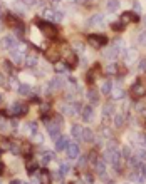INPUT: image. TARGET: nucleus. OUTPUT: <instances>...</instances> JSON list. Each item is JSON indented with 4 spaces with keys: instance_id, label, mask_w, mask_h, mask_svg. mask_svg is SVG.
I'll list each match as a JSON object with an SVG mask.
<instances>
[{
    "instance_id": "nucleus-28",
    "label": "nucleus",
    "mask_w": 146,
    "mask_h": 184,
    "mask_svg": "<svg viewBox=\"0 0 146 184\" xmlns=\"http://www.w3.org/2000/svg\"><path fill=\"white\" fill-rule=\"evenodd\" d=\"M114 126L116 127H123L124 126V116L123 114H116L114 116Z\"/></svg>"
},
{
    "instance_id": "nucleus-21",
    "label": "nucleus",
    "mask_w": 146,
    "mask_h": 184,
    "mask_svg": "<svg viewBox=\"0 0 146 184\" xmlns=\"http://www.w3.org/2000/svg\"><path fill=\"white\" fill-rule=\"evenodd\" d=\"M19 94H22V95H30V94H32V87L27 86V84H20V86H19Z\"/></svg>"
},
{
    "instance_id": "nucleus-2",
    "label": "nucleus",
    "mask_w": 146,
    "mask_h": 184,
    "mask_svg": "<svg viewBox=\"0 0 146 184\" xmlns=\"http://www.w3.org/2000/svg\"><path fill=\"white\" fill-rule=\"evenodd\" d=\"M87 42L92 45V47L101 49L102 45H106V44H108V39H106L104 35H101V34H91V35L87 37Z\"/></svg>"
},
{
    "instance_id": "nucleus-37",
    "label": "nucleus",
    "mask_w": 146,
    "mask_h": 184,
    "mask_svg": "<svg viewBox=\"0 0 146 184\" xmlns=\"http://www.w3.org/2000/svg\"><path fill=\"white\" fill-rule=\"evenodd\" d=\"M138 69H140L141 74L146 72V59H141V61H140V65H138Z\"/></svg>"
},
{
    "instance_id": "nucleus-7",
    "label": "nucleus",
    "mask_w": 146,
    "mask_h": 184,
    "mask_svg": "<svg viewBox=\"0 0 146 184\" xmlns=\"http://www.w3.org/2000/svg\"><path fill=\"white\" fill-rule=\"evenodd\" d=\"M134 20H138V15H136V13H133V12H123V13H121V17H119V22L124 24V25L134 22Z\"/></svg>"
},
{
    "instance_id": "nucleus-40",
    "label": "nucleus",
    "mask_w": 146,
    "mask_h": 184,
    "mask_svg": "<svg viewBox=\"0 0 146 184\" xmlns=\"http://www.w3.org/2000/svg\"><path fill=\"white\" fill-rule=\"evenodd\" d=\"M138 42H140L141 45H146V30L140 34V39H138Z\"/></svg>"
},
{
    "instance_id": "nucleus-18",
    "label": "nucleus",
    "mask_w": 146,
    "mask_h": 184,
    "mask_svg": "<svg viewBox=\"0 0 146 184\" xmlns=\"http://www.w3.org/2000/svg\"><path fill=\"white\" fill-rule=\"evenodd\" d=\"M83 132H84V127H81L79 124H74L72 126V136L76 139H83Z\"/></svg>"
},
{
    "instance_id": "nucleus-45",
    "label": "nucleus",
    "mask_w": 146,
    "mask_h": 184,
    "mask_svg": "<svg viewBox=\"0 0 146 184\" xmlns=\"http://www.w3.org/2000/svg\"><path fill=\"white\" fill-rule=\"evenodd\" d=\"M34 141H35V142H42V141H44L42 134H34Z\"/></svg>"
},
{
    "instance_id": "nucleus-54",
    "label": "nucleus",
    "mask_w": 146,
    "mask_h": 184,
    "mask_svg": "<svg viewBox=\"0 0 146 184\" xmlns=\"http://www.w3.org/2000/svg\"><path fill=\"white\" fill-rule=\"evenodd\" d=\"M0 15H2V9H0Z\"/></svg>"
},
{
    "instance_id": "nucleus-33",
    "label": "nucleus",
    "mask_w": 146,
    "mask_h": 184,
    "mask_svg": "<svg viewBox=\"0 0 146 184\" xmlns=\"http://www.w3.org/2000/svg\"><path fill=\"white\" fill-rule=\"evenodd\" d=\"M136 157L140 159V162H146V149H140V151H138Z\"/></svg>"
},
{
    "instance_id": "nucleus-43",
    "label": "nucleus",
    "mask_w": 146,
    "mask_h": 184,
    "mask_svg": "<svg viewBox=\"0 0 146 184\" xmlns=\"http://www.w3.org/2000/svg\"><path fill=\"white\" fill-rule=\"evenodd\" d=\"M62 12H59V10H54V20H57V22H60L62 20Z\"/></svg>"
},
{
    "instance_id": "nucleus-31",
    "label": "nucleus",
    "mask_w": 146,
    "mask_h": 184,
    "mask_svg": "<svg viewBox=\"0 0 146 184\" xmlns=\"http://www.w3.org/2000/svg\"><path fill=\"white\" fill-rule=\"evenodd\" d=\"M37 167H39V164L35 161H29V162H27V171H29V172H35V171H37Z\"/></svg>"
},
{
    "instance_id": "nucleus-16",
    "label": "nucleus",
    "mask_w": 146,
    "mask_h": 184,
    "mask_svg": "<svg viewBox=\"0 0 146 184\" xmlns=\"http://www.w3.org/2000/svg\"><path fill=\"white\" fill-rule=\"evenodd\" d=\"M94 167H96V171L99 172V176L104 178V176H106V161H98L94 164Z\"/></svg>"
},
{
    "instance_id": "nucleus-50",
    "label": "nucleus",
    "mask_w": 146,
    "mask_h": 184,
    "mask_svg": "<svg viewBox=\"0 0 146 184\" xmlns=\"http://www.w3.org/2000/svg\"><path fill=\"white\" fill-rule=\"evenodd\" d=\"M10 184H22V182H20L19 179H13V181H10Z\"/></svg>"
},
{
    "instance_id": "nucleus-13",
    "label": "nucleus",
    "mask_w": 146,
    "mask_h": 184,
    "mask_svg": "<svg viewBox=\"0 0 146 184\" xmlns=\"http://www.w3.org/2000/svg\"><path fill=\"white\" fill-rule=\"evenodd\" d=\"M39 181H40V184H51L52 181V176L49 171H40L39 172Z\"/></svg>"
},
{
    "instance_id": "nucleus-12",
    "label": "nucleus",
    "mask_w": 146,
    "mask_h": 184,
    "mask_svg": "<svg viewBox=\"0 0 146 184\" xmlns=\"http://www.w3.org/2000/svg\"><path fill=\"white\" fill-rule=\"evenodd\" d=\"M2 45H3L5 49H15V47H17V40H15L13 37H10V35H7V37H3Z\"/></svg>"
},
{
    "instance_id": "nucleus-10",
    "label": "nucleus",
    "mask_w": 146,
    "mask_h": 184,
    "mask_svg": "<svg viewBox=\"0 0 146 184\" xmlns=\"http://www.w3.org/2000/svg\"><path fill=\"white\" fill-rule=\"evenodd\" d=\"M64 55H66V64H67L69 67H74V65L77 64V55H76V52H72V50H67Z\"/></svg>"
},
{
    "instance_id": "nucleus-49",
    "label": "nucleus",
    "mask_w": 146,
    "mask_h": 184,
    "mask_svg": "<svg viewBox=\"0 0 146 184\" xmlns=\"http://www.w3.org/2000/svg\"><path fill=\"white\" fill-rule=\"evenodd\" d=\"M3 84H5V79H3V75L0 74V86H3Z\"/></svg>"
},
{
    "instance_id": "nucleus-42",
    "label": "nucleus",
    "mask_w": 146,
    "mask_h": 184,
    "mask_svg": "<svg viewBox=\"0 0 146 184\" xmlns=\"http://www.w3.org/2000/svg\"><path fill=\"white\" fill-rule=\"evenodd\" d=\"M86 164H87V159L86 157H81L79 161H77V167H81V169H83Z\"/></svg>"
},
{
    "instance_id": "nucleus-39",
    "label": "nucleus",
    "mask_w": 146,
    "mask_h": 184,
    "mask_svg": "<svg viewBox=\"0 0 146 184\" xmlns=\"http://www.w3.org/2000/svg\"><path fill=\"white\" fill-rule=\"evenodd\" d=\"M74 49H76L77 52H84V44L83 42H74Z\"/></svg>"
},
{
    "instance_id": "nucleus-24",
    "label": "nucleus",
    "mask_w": 146,
    "mask_h": 184,
    "mask_svg": "<svg viewBox=\"0 0 146 184\" xmlns=\"http://www.w3.org/2000/svg\"><path fill=\"white\" fill-rule=\"evenodd\" d=\"M24 64H25V67L32 69V67H35V65H37V57H25Z\"/></svg>"
},
{
    "instance_id": "nucleus-35",
    "label": "nucleus",
    "mask_w": 146,
    "mask_h": 184,
    "mask_svg": "<svg viewBox=\"0 0 146 184\" xmlns=\"http://www.w3.org/2000/svg\"><path fill=\"white\" fill-rule=\"evenodd\" d=\"M69 171H71V166H69V164H62V166H60V169H59L60 176H66V174H69Z\"/></svg>"
},
{
    "instance_id": "nucleus-9",
    "label": "nucleus",
    "mask_w": 146,
    "mask_h": 184,
    "mask_svg": "<svg viewBox=\"0 0 146 184\" xmlns=\"http://www.w3.org/2000/svg\"><path fill=\"white\" fill-rule=\"evenodd\" d=\"M45 59H47L49 62H52V64H57L59 59H60V54L57 50H54V49H49V50L45 52Z\"/></svg>"
},
{
    "instance_id": "nucleus-3",
    "label": "nucleus",
    "mask_w": 146,
    "mask_h": 184,
    "mask_svg": "<svg viewBox=\"0 0 146 184\" xmlns=\"http://www.w3.org/2000/svg\"><path fill=\"white\" fill-rule=\"evenodd\" d=\"M24 47L22 45H19V47H15V49H10V57H12V61L15 62V64H20V62H24L25 59H24Z\"/></svg>"
},
{
    "instance_id": "nucleus-22",
    "label": "nucleus",
    "mask_w": 146,
    "mask_h": 184,
    "mask_svg": "<svg viewBox=\"0 0 146 184\" xmlns=\"http://www.w3.org/2000/svg\"><path fill=\"white\" fill-rule=\"evenodd\" d=\"M111 90H113L111 80H106V82H102V86H101V92H102V94H111Z\"/></svg>"
},
{
    "instance_id": "nucleus-27",
    "label": "nucleus",
    "mask_w": 146,
    "mask_h": 184,
    "mask_svg": "<svg viewBox=\"0 0 146 184\" xmlns=\"http://www.w3.org/2000/svg\"><path fill=\"white\" fill-rule=\"evenodd\" d=\"M13 9H15V12L24 13V12H25V9H27V5L24 2H15V3H13Z\"/></svg>"
},
{
    "instance_id": "nucleus-14",
    "label": "nucleus",
    "mask_w": 146,
    "mask_h": 184,
    "mask_svg": "<svg viewBox=\"0 0 146 184\" xmlns=\"http://www.w3.org/2000/svg\"><path fill=\"white\" fill-rule=\"evenodd\" d=\"M67 156H69L71 159H76L77 156H79V146H77V144H69V147H67Z\"/></svg>"
},
{
    "instance_id": "nucleus-32",
    "label": "nucleus",
    "mask_w": 146,
    "mask_h": 184,
    "mask_svg": "<svg viewBox=\"0 0 146 184\" xmlns=\"http://www.w3.org/2000/svg\"><path fill=\"white\" fill-rule=\"evenodd\" d=\"M67 67H69L67 64H60V62H57V64H56V72L62 74V72H66V70H67Z\"/></svg>"
},
{
    "instance_id": "nucleus-11",
    "label": "nucleus",
    "mask_w": 146,
    "mask_h": 184,
    "mask_svg": "<svg viewBox=\"0 0 146 184\" xmlns=\"http://www.w3.org/2000/svg\"><path fill=\"white\" fill-rule=\"evenodd\" d=\"M67 147H69V141H67V137H59L57 142H56V151H67Z\"/></svg>"
},
{
    "instance_id": "nucleus-36",
    "label": "nucleus",
    "mask_w": 146,
    "mask_h": 184,
    "mask_svg": "<svg viewBox=\"0 0 146 184\" xmlns=\"http://www.w3.org/2000/svg\"><path fill=\"white\" fill-rule=\"evenodd\" d=\"M39 111H40L42 116H47V112L51 111V105H49V104H42L40 107H39Z\"/></svg>"
},
{
    "instance_id": "nucleus-51",
    "label": "nucleus",
    "mask_w": 146,
    "mask_h": 184,
    "mask_svg": "<svg viewBox=\"0 0 146 184\" xmlns=\"http://www.w3.org/2000/svg\"><path fill=\"white\" fill-rule=\"evenodd\" d=\"M2 126H3V117L0 116V127H2Z\"/></svg>"
},
{
    "instance_id": "nucleus-26",
    "label": "nucleus",
    "mask_w": 146,
    "mask_h": 184,
    "mask_svg": "<svg viewBox=\"0 0 146 184\" xmlns=\"http://www.w3.org/2000/svg\"><path fill=\"white\" fill-rule=\"evenodd\" d=\"M102 114H104V116H113V114H114V105H113V104H106L104 107H102Z\"/></svg>"
},
{
    "instance_id": "nucleus-47",
    "label": "nucleus",
    "mask_w": 146,
    "mask_h": 184,
    "mask_svg": "<svg viewBox=\"0 0 146 184\" xmlns=\"http://www.w3.org/2000/svg\"><path fill=\"white\" fill-rule=\"evenodd\" d=\"M24 3H25V5H35V3H37V0H22Z\"/></svg>"
},
{
    "instance_id": "nucleus-8",
    "label": "nucleus",
    "mask_w": 146,
    "mask_h": 184,
    "mask_svg": "<svg viewBox=\"0 0 146 184\" xmlns=\"http://www.w3.org/2000/svg\"><path fill=\"white\" fill-rule=\"evenodd\" d=\"M89 25L92 27H102V24H104V15L102 13H96V15H92L91 19L87 20Z\"/></svg>"
},
{
    "instance_id": "nucleus-44",
    "label": "nucleus",
    "mask_w": 146,
    "mask_h": 184,
    "mask_svg": "<svg viewBox=\"0 0 146 184\" xmlns=\"http://www.w3.org/2000/svg\"><path fill=\"white\" fill-rule=\"evenodd\" d=\"M10 151H12L13 154H19V153H20V147H19V144H12V146H10Z\"/></svg>"
},
{
    "instance_id": "nucleus-20",
    "label": "nucleus",
    "mask_w": 146,
    "mask_h": 184,
    "mask_svg": "<svg viewBox=\"0 0 146 184\" xmlns=\"http://www.w3.org/2000/svg\"><path fill=\"white\" fill-rule=\"evenodd\" d=\"M106 9H108V12H116V10H119V0H109V2L106 3Z\"/></svg>"
},
{
    "instance_id": "nucleus-29",
    "label": "nucleus",
    "mask_w": 146,
    "mask_h": 184,
    "mask_svg": "<svg viewBox=\"0 0 146 184\" xmlns=\"http://www.w3.org/2000/svg\"><path fill=\"white\" fill-rule=\"evenodd\" d=\"M106 74H109V75H114V74H117L116 64H109V65H106Z\"/></svg>"
},
{
    "instance_id": "nucleus-25",
    "label": "nucleus",
    "mask_w": 146,
    "mask_h": 184,
    "mask_svg": "<svg viewBox=\"0 0 146 184\" xmlns=\"http://www.w3.org/2000/svg\"><path fill=\"white\" fill-rule=\"evenodd\" d=\"M117 54H119V52L116 50V47H111V49H108V52H104V55H106L108 59H111V61L117 57Z\"/></svg>"
},
{
    "instance_id": "nucleus-52",
    "label": "nucleus",
    "mask_w": 146,
    "mask_h": 184,
    "mask_svg": "<svg viewBox=\"0 0 146 184\" xmlns=\"http://www.w3.org/2000/svg\"><path fill=\"white\" fill-rule=\"evenodd\" d=\"M2 101H3V97H2V94H0V104H2Z\"/></svg>"
},
{
    "instance_id": "nucleus-46",
    "label": "nucleus",
    "mask_w": 146,
    "mask_h": 184,
    "mask_svg": "<svg viewBox=\"0 0 146 184\" xmlns=\"http://www.w3.org/2000/svg\"><path fill=\"white\" fill-rule=\"evenodd\" d=\"M133 9H134V12H141V5L138 2H133Z\"/></svg>"
},
{
    "instance_id": "nucleus-38",
    "label": "nucleus",
    "mask_w": 146,
    "mask_h": 184,
    "mask_svg": "<svg viewBox=\"0 0 146 184\" xmlns=\"http://www.w3.org/2000/svg\"><path fill=\"white\" fill-rule=\"evenodd\" d=\"M121 154H123L124 157H131V149H129V146H124L123 151H121Z\"/></svg>"
},
{
    "instance_id": "nucleus-23",
    "label": "nucleus",
    "mask_w": 146,
    "mask_h": 184,
    "mask_svg": "<svg viewBox=\"0 0 146 184\" xmlns=\"http://www.w3.org/2000/svg\"><path fill=\"white\" fill-rule=\"evenodd\" d=\"M83 139L86 141V142H91V141L94 139V134H92V131H91V129H84V132H83Z\"/></svg>"
},
{
    "instance_id": "nucleus-41",
    "label": "nucleus",
    "mask_w": 146,
    "mask_h": 184,
    "mask_svg": "<svg viewBox=\"0 0 146 184\" xmlns=\"http://www.w3.org/2000/svg\"><path fill=\"white\" fill-rule=\"evenodd\" d=\"M124 27H126V25L121 24V22H114V24H113V29H114V30H124Z\"/></svg>"
},
{
    "instance_id": "nucleus-55",
    "label": "nucleus",
    "mask_w": 146,
    "mask_h": 184,
    "mask_svg": "<svg viewBox=\"0 0 146 184\" xmlns=\"http://www.w3.org/2000/svg\"><path fill=\"white\" fill-rule=\"evenodd\" d=\"M144 25H146V19H144Z\"/></svg>"
},
{
    "instance_id": "nucleus-17",
    "label": "nucleus",
    "mask_w": 146,
    "mask_h": 184,
    "mask_svg": "<svg viewBox=\"0 0 146 184\" xmlns=\"http://www.w3.org/2000/svg\"><path fill=\"white\" fill-rule=\"evenodd\" d=\"M86 97H87L89 102H92V104H96V102L99 101V94H98V90H94V89H89Z\"/></svg>"
},
{
    "instance_id": "nucleus-15",
    "label": "nucleus",
    "mask_w": 146,
    "mask_h": 184,
    "mask_svg": "<svg viewBox=\"0 0 146 184\" xmlns=\"http://www.w3.org/2000/svg\"><path fill=\"white\" fill-rule=\"evenodd\" d=\"M62 86H64V82L59 79V77H54V79L49 80V89H51V90H57V89H60Z\"/></svg>"
},
{
    "instance_id": "nucleus-1",
    "label": "nucleus",
    "mask_w": 146,
    "mask_h": 184,
    "mask_svg": "<svg viewBox=\"0 0 146 184\" xmlns=\"http://www.w3.org/2000/svg\"><path fill=\"white\" fill-rule=\"evenodd\" d=\"M37 27L42 30V34H44L47 39H52V37H56V35H57V29H56L54 25H51V24L44 22V20L37 22Z\"/></svg>"
},
{
    "instance_id": "nucleus-5",
    "label": "nucleus",
    "mask_w": 146,
    "mask_h": 184,
    "mask_svg": "<svg viewBox=\"0 0 146 184\" xmlns=\"http://www.w3.org/2000/svg\"><path fill=\"white\" fill-rule=\"evenodd\" d=\"M144 92H146V87L143 86V84H140V82H136L133 87H131V95H133L134 99L143 97V95H144Z\"/></svg>"
},
{
    "instance_id": "nucleus-53",
    "label": "nucleus",
    "mask_w": 146,
    "mask_h": 184,
    "mask_svg": "<svg viewBox=\"0 0 146 184\" xmlns=\"http://www.w3.org/2000/svg\"><path fill=\"white\" fill-rule=\"evenodd\" d=\"M143 144H144V146H146V137H143Z\"/></svg>"
},
{
    "instance_id": "nucleus-6",
    "label": "nucleus",
    "mask_w": 146,
    "mask_h": 184,
    "mask_svg": "<svg viewBox=\"0 0 146 184\" xmlns=\"http://www.w3.org/2000/svg\"><path fill=\"white\" fill-rule=\"evenodd\" d=\"M81 117H83L86 122H91L92 119H94V107H92V105H86V107H83V111H81Z\"/></svg>"
},
{
    "instance_id": "nucleus-48",
    "label": "nucleus",
    "mask_w": 146,
    "mask_h": 184,
    "mask_svg": "<svg viewBox=\"0 0 146 184\" xmlns=\"http://www.w3.org/2000/svg\"><path fill=\"white\" fill-rule=\"evenodd\" d=\"M10 86H17V80H15V77H10Z\"/></svg>"
},
{
    "instance_id": "nucleus-30",
    "label": "nucleus",
    "mask_w": 146,
    "mask_h": 184,
    "mask_svg": "<svg viewBox=\"0 0 146 184\" xmlns=\"http://www.w3.org/2000/svg\"><path fill=\"white\" fill-rule=\"evenodd\" d=\"M111 95H113V99H123L124 90L123 89H114V90H111Z\"/></svg>"
},
{
    "instance_id": "nucleus-4",
    "label": "nucleus",
    "mask_w": 146,
    "mask_h": 184,
    "mask_svg": "<svg viewBox=\"0 0 146 184\" xmlns=\"http://www.w3.org/2000/svg\"><path fill=\"white\" fill-rule=\"evenodd\" d=\"M27 112V105H24V104H12L9 107V114H12V116H22V114H25Z\"/></svg>"
},
{
    "instance_id": "nucleus-34",
    "label": "nucleus",
    "mask_w": 146,
    "mask_h": 184,
    "mask_svg": "<svg viewBox=\"0 0 146 184\" xmlns=\"http://www.w3.org/2000/svg\"><path fill=\"white\" fill-rule=\"evenodd\" d=\"M81 179H83L84 184H92V182H94V178H92V174H83V178H81Z\"/></svg>"
},
{
    "instance_id": "nucleus-19",
    "label": "nucleus",
    "mask_w": 146,
    "mask_h": 184,
    "mask_svg": "<svg viewBox=\"0 0 146 184\" xmlns=\"http://www.w3.org/2000/svg\"><path fill=\"white\" fill-rule=\"evenodd\" d=\"M54 161V153H51V151H45V153H42L40 156V162L42 164H47V162Z\"/></svg>"
}]
</instances>
